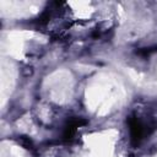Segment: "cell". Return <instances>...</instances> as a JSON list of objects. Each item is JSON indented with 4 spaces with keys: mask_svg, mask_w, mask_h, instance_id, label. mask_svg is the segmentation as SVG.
Instances as JSON below:
<instances>
[{
    "mask_svg": "<svg viewBox=\"0 0 157 157\" xmlns=\"http://www.w3.org/2000/svg\"><path fill=\"white\" fill-rule=\"evenodd\" d=\"M129 126H130V136H131V142L134 145H139L140 141L144 137L145 130L144 125L136 117H130L129 118Z\"/></svg>",
    "mask_w": 157,
    "mask_h": 157,
    "instance_id": "1",
    "label": "cell"
},
{
    "mask_svg": "<svg viewBox=\"0 0 157 157\" xmlns=\"http://www.w3.org/2000/svg\"><path fill=\"white\" fill-rule=\"evenodd\" d=\"M87 121L83 120V119H81V118H72V119H70L69 123H67V125H66V128H65V131H64V139L65 140L72 139V136L76 132V129L80 128L81 125H85Z\"/></svg>",
    "mask_w": 157,
    "mask_h": 157,
    "instance_id": "2",
    "label": "cell"
},
{
    "mask_svg": "<svg viewBox=\"0 0 157 157\" xmlns=\"http://www.w3.org/2000/svg\"><path fill=\"white\" fill-rule=\"evenodd\" d=\"M156 52H157V45H156V47H151V48H144V49H140V50L137 52V54H139V55L147 56V55H150V54H152V53H156Z\"/></svg>",
    "mask_w": 157,
    "mask_h": 157,
    "instance_id": "3",
    "label": "cell"
}]
</instances>
